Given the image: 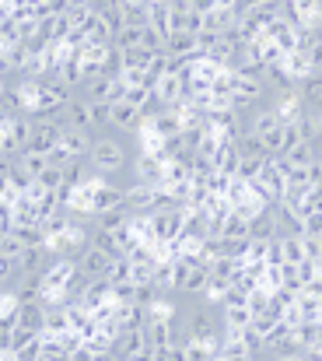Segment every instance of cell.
Here are the masks:
<instances>
[{
  "instance_id": "cell-4",
  "label": "cell",
  "mask_w": 322,
  "mask_h": 361,
  "mask_svg": "<svg viewBox=\"0 0 322 361\" xmlns=\"http://www.w3.org/2000/svg\"><path fill=\"white\" fill-rule=\"evenodd\" d=\"M133 172H137V179L147 183V186H161V183H165V161H161L158 154H151V151H137Z\"/></svg>"
},
{
  "instance_id": "cell-34",
  "label": "cell",
  "mask_w": 322,
  "mask_h": 361,
  "mask_svg": "<svg viewBox=\"0 0 322 361\" xmlns=\"http://www.w3.org/2000/svg\"><path fill=\"white\" fill-rule=\"evenodd\" d=\"M49 161H53L56 169H67V165H70V161H78V158H74V154H70L67 147H60V144H56V147L49 151Z\"/></svg>"
},
{
  "instance_id": "cell-16",
  "label": "cell",
  "mask_w": 322,
  "mask_h": 361,
  "mask_svg": "<svg viewBox=\"0 0 322 361\" xmlns=\"http://www.w3.org/2000/svg\"><path fill=\"white\" fill-rule=\"evenodd\" d=\"M284 67H287V74L295 78V81H302V78H309V74H316L312 71V60H309V49H291V53H284V60H280Z\"/></svg>"
},
{
  "instance_id": "cell-40",
  "label": "cell",
  "mask_w": 322,
  "mask_h": 361,
  "mask_svg": "<svg viewBox=\"0 0 322 361\" xmlns=\"http://www.w3.org/2000/svg\"><path fill=\"white\" fill-rule=\"evenodd\" d=\"M193 7L207 14V11H214V7H217V0H193Z\"/></svg>"
},
{
  "instance_id": "cell-42",
  "label": "cell",
  "mask_w": 322,
  "mask_h": 361,
  "mask_svg": "<svg viewBox=\"0 0 322 361\" xmlns=\"http://www.w3.org/2000/svg\"><path fill=\"white\" fill-rule=\"evenodd\" d=\"M147 4H168V0H147Z\"/></svg>"
},
{
  "instance_id": "cell-19",
  "label": "cell",
  "mask_w": 322,
  "mask_h": 361,
  "mask_svg": "<svg viewBox=\"0 0 322 361\" xmlns=\"http://www.w3.org/2000/svg\"><path fill=\"white\" fill-rule=\"evenodd\" d=\"M221 316H224V326L228 330H242V326H249L256 319L249 305H221Z\"/></svg>"
},
{
  "instance_id": "cell-21",
  "label": "cell",
  "mask_w": 322,
  "mask_h": 361,
  "mask_svg": "<svg viewBox=\"0 0 322 361\" xmlns=\"http://www.w3.org/2000/svg\"><path fill=\"white\" fill-rule=\"evenodd\" d=\"M235 21H238V11H231V7H214V11H207V28H214V32H228V28H235Z\"/></svg>"
},
{
  "instance_id": "cell-6",
  "label": "cell",
  "mask_w": 322,
  "mask_h": 361,
  "mask_svg": "<svg viewBox=\"0 0 322 361\" xmlns=\"http://www.w3.org/2000/svg\"><path fill=\"white\" fill-rule=\"evenodd\" d=\"M277 211V225H280V235H305V211L302 207H291L284 200L273 204Z\"/></svg>"
},
{
  "instance_id": "cell-20",
  "label": "cell",
  "mask_w": 322,
  "mask_h": 361,
  "mask_svg": "<svg viewBox=\"0 0 322 361\" xmlns=\"http://www.w3.org/2000/svg\"><path fill=\"white\" fill-rule=\"evenodd\" d=\"M39 361H67V348H63V337L60 334H42V351H39Z\"/></svg>"
},
{
  "instance_id": "cell-22",
  "label": "cell",
  "mask_w": 322,
  "mask_h": 361,
  "mask_svg": "<svg viewBox=\"0 0 322 361\" xmlns=\"http://www.w3.org/2000/svg\"><path fill=\"white\" fill-rule=\"evenodd\" d=\"M18 161H21L32 176H39V172L49 169V154H42V151H35V147H25V151L18 154Z\"/></svg>"
},
{
  "instance_id": "cell-18",
  "label": "cell",
  "mask_w": 322,
  "mask_h": 361,
  "mask_svg": "<svg viewBox=\"0 0 322 361\" xmlns=\"http://www.w3.org/2000/svg\"><path fill=\"white\" fill-rule=\"evenodd\" d=\"M130 221H133V211H130L126 204L109 207V211H102V214L95 218V225H102V228H109V232H119V228H126Z\"/></svg>"
},
{
  "instance_id": "cell-41",
  "label": "cell",
  "mask_w": 322,
  "mask_h": 361,
  "mask_svg": "<svg viewBox=\"0 0 322 361\" xmlns=\"http://www.w3.org/2000/svg\"><path fill=\"white\" fill-rule=\"evenodd\" d=\"M312 120H316V130L322 133V109H316V113H312Z\"/></svg>"
},
{
  "instance_id": "cell-8",
  "label": "cell",
  "mask_w": 322,
  "mask_h": 361,
  "mask_svg": "<svg viewBox=\"0 0 322 361\" xmlns=\"http://www.w3.org/2000/svg\"><path fill=\"white\" fill-rule=\"evenodd\" d=\"M92 130H78V126H63V133H60V147H67L74 158H88V151H92Z\"/></svg>"
},
{
  "instance_id": "cell-33",
  "label": "cell",
  "mask_w": 322,
  "mask_h": 361,
  "mask_svg": "<svg viewBox=\"0 0 322 361\" xmlns=\"http://www.w3.org/2000/svg\"><path fill=\"white\" fill-rule=\"evenodd\" d=\"M39 351H42V334H35L21 351H14V358L18 361H39Z\"/></svg>"
},
{
  "instance_id": "cell-23",
  "label": "cell",
  "mask_w": 322,
  "mask_h": 361,
  "mask_svg": "<svg viewBox=\"0 0 322 361\" xmlns=\"http://www.w3.org/2000/svg\"><path fill=\"white\" fill-rule=\"evenodd\" d=\"M88 113H92V133L109 130V123H112V102H88Z\"/></svg>"
},
{
  "instance_id": "cell-17",
  "label": "cell",
  "mask_w": 322,
  "mask_h": 361,
  "mask_svg": "<svg viewBox=\"0 0 322 361\" xmlns=\"http://www.w3.org/2000/svg\"><path fill=\"white\" fill-rule=\"evenodd\" d=\"M277 245H280V256H284V263H302V259H309V245H305V235H277Z\"/></svg>"
},
{
  "instance_id": "cell-38",
  "label": "cell",
  "mask_w": 322,
  "mask_h": 361,
  "mask_svg": "<svg viewBox=\"0 0 322 361\" xmlns=\"http://www.w3.org/2000/svg\"><path fill=\"white\" fill-rule=\"evenodd\" d=\"M309 183H312V186H319L322 183V158H316V161L309 165Z\"/></svg>"
},
{
  "instance_id": "cell-7",
  "label": "cell",
  "mask_w": 322,
  "mask_h": 361,
  "mask_svg": "<svg viewBox=\"0 0 322 361\" xmlns=\"http://www.w3.org/2000/svg\"><path fill=\"white\" fill-rule=\"evenodd\" d=\"M211 284V263L207 259H193V267H190V274H186V284H182V298H197V295H204V288Z\"/></svg>"
},
{
  "instance_id": "cell-12",
  "label": "cell",
  "mask_w": 322,
  "mask_h": 361,
  "mask_svg": "<svg viewBox=\"0 0 322 361\" xmlns=\"http://www.w3.org/2000/svg\"><path fill=\"white\" fill-rule=\"evenodd\" d=\"M74 221H78V218H74V211H70L67 204H60L56 211H49V214L42 218V228H46V235H49V242H53V239H60Z\"/></svg>"
},
{
  "instance_id": "cell-2",
  "label": "cell",
  "mask_w": 322,
  "mask_h": 361,
  "mask_svg": "<svg viewBox=\"0 0 322 361\" xmlns=\"http://www.w3.org/2000/svg\"><path fill=\"white\" fill-rule=\"evenodd\" d=\"M144 116H140V106H133V102H126V99H119V102H112V130H119V133H140L144 130Z\"/></svg>"
},
{
  "instance_id": "cell-32",
  "label": "cell",
  "mask_w": 322,
  "mask_h": 361,
  "mask_svg": "<svg viewBox=\"0 0 322 361\" xmlns=\"http://www.w3.org/2000/svg\"><path fill=\"white\" fill-rule=\"evenodd\" d=\"M88 39H92V42H112V28H109V21L102 18V14H99L95 25L88 28Z\"/></svg>"
},
{
  "instance_id": "cell-13",
  "label": "cell",
  "mask_w": 322,
  "mask_h": 361,
  "mask_svg": "<svg viewBox=\"0 0 322 361\" xmlns=\"http://www.w3.org/2000/svg\"><path fill=\"white\" fill-rule=\"evenodd\" d=\"M263 78H266V88H270V95H280V92H291V88H298V81L287 74V67H284V63H266V67H263Z\"/></svg>"
},
{
  "instance_id": "cell-35",
  "label": "cell",
  "mask_w": 322,
  "mask_h": 361,
  "mask_svg": "<svg viewBox=\"0 0 322 361\" xmlns=\"http://www.w3.org/2000/svg\"><path fill=\"white\" fill-rule=\"evenodd\" d=\"M102 18L109 21V28H112V35L126 25V18H123V7H109V11H102Z\"/></svg>"
},
{
  "instance_id": "cell-1",
  "label": "cell",
  "mask_w": 322,
  "mask_h": 361,
  "mask_svg": "<svg viewBox=\"0 0 322 361\" xmlns=\"http://www.w3.org/2000/svg\"><path fill=\"white\" fill-rule=\"evenodd\" d=\"M147 351H151V341H147V323H144V326H137V330H119L116 341H112L109 358L137 361V358H147Z\"/></svg>"
},
{
  "instance_id": "cell-11",
  "label": "cell",
  "mask_w": 322,
  "mask_h": 361,
  "mask_svg": "<svg viewBox=\"0 0 322 361\" xmlns=\"http://www.w3.org/2000/svg\"><path fill=\"white\" fill-rule=\"evenodd\" d=\"M165 53H168V56H193V53H200V49H197V35H193L190 28H175V32H168V39H165Z\"/></svg>"
},
{
  "instance_id": "cell-15",
  "label": "cell",
  "mask_w": 322,
  "mask_h": 361,
  "mask_svg": "<svg viewBox=\"0 0 322 361\" xmlns=\"http://www.w3.org/2000/svg\"><path fill=\"white\" fill-rule=\"evenodd\" d=\"M109 298H112V281H109V277H88L81 302H85L88 309H95V305H102Z\"/></svg>"
},
{
  "instance_id": "cell-5",
  "label": "cell",
  "mask_w": 322,
  "mask_h": 361,
  "mask_svg": "<svg viewBox=\"0 0 322 361\" xmlns=\"http://www.w3.org/2000/svg\"><path fill=\"white\" fill-rule=\"evenodd\" d=\"M109 263H112V252H106L102 245H95V242H88L85 245V252L78 256V267L88 274V277H106Z\"/></svg>"
},
{
  "instance_id": "cell-36",
  "label": "cell",
  "mask_w": 322,
  "mask_h": 361,
  "mask_svg": "<svg viewBox=\"0 0 322 361\" xmlns=\"http://www.w3.org/2000/svg\"><path fill=\"white\" fill-rule=\"evenodd\" d=\"M305 235H322V211H309L305 214Z\"/></svg>"
},
{
  "instance_id": "cell-24",
  "label": "cell",
  "mask_w": 322,
  "mask_h": 361,
  "mask_svg": "<svg viewBox=\"0 0 322 361\" xmlns=\"http://www.w3.org/2000/svg\"><path fill=\"white\" fill-rule=\"evenodd\" d=\"M123 18L126 25H147V0H123Z\"/></svg>"
},
{
  "instance_id": "cell-10",
  "label": "cell",
  "mask_w": 322,
  "mask_h": 361,
  "mask_svg": "<svg viewBox=\"0 0 322 361\" xmlns=\"http://www.w3.org/2000/svg\"><path fill=\"white\" fill-rule=\"evenodd\" d=\"M63 126H78V130H92V113H88V99L85 95H74L67 102V109L60 113Z\"/></svg>"
},
{
  "instance_id": "cell-29",
  "label": "cell",
  "mask_w": 322,
  "mask_h": 361,
  "mask_svg": "<svg viewBox=\"0 0 322 361\" xmlns=\"http://www.w3.org/2000/svg\"><path fill=\"white\" fill-rule=\"evenodd\" d=\"M112 298H116V305L137 302V281H119V284H112Z\"/></svg>"
},
{
  "instance_id": "cell-31",
  "label": "cell",
  "mask_w": 322,
  "mask_h": 361,
  "mask_svg": "<svg viewBox=\"0 0 322 361\" xmlns=\"http://www.w3.org/2000/svg\"><path fill=\"white\" fill-rule=\"evenodd\" d=\"M35 179H39L46 190H60V186H63V169H56V165L49 161V169H46V172H39Z\"/></svg>"
},
{
  "instance_id": "cell-39",
  "label": "cell",
  "mask_w": 322,
  "mask_h": 361,
  "mask_svg": "<svg viewBox=\"0 0 322 361\" xmlns=\"http://www.w3.org/2000/svg\"><path fill=\"white\" fill-rule=\"evenodd\" d=\"M119 4H123V0H92V7H95L99 14H102V11H109V7H119Z\"/></svg>"
},
{
  "instance_id": "cell-37",
  "label": "cell",
  "mask_w": 322,
  "mask_h": 361,
  "mask_svg": "<svg viewBox=\"0 0 322 361\" xmlns=\"http://www.w3.org/2000/svg\"><path fill=\"white\" fill-rule=\"evenodd\" d=\"M309 60H312V71H319L322 74V35L319 39H312V46H309Z\"/></svg>"
},
{
  "instance_id": "cell-30",
  "label": "cell",
  "mask_w": 322,
  "mask_h": 361,
  "mask_svg": "<svg viewBox=\"0 0 322 361\" xmlns=\"http://www.w3.org/2000/svg\"><path fill=\"white\" fill-rule=\"evenodd\" d=\"M249 309H252V316H259V312H266V309H270V291L256 284V288L249 291Z\"/></svg>"
},
{
  "instance_id": "cell-25",
  "label": "cell",
  "mask_w": 322,
  "mask_h": 361,
  "mask_svg": "<svg viewBox=\"0 0 322 361\" xmlns=\"http://www.w3.org/2000/svg\"><path fill=\"white\" fill-rule=\"evenodd\" d=\"M140 28H144V25H123V28L112 35V46H119V49H133V46H140Z\"/></svg>"
},
{
  "instance_id": "cell-28",
  "label": "cell",
  "mask_w": 322,
  "mask_h": 361,
  "mask_svg": "<svg viewBox=\"0 0 322 361\" xmlns=\"http://www.w3.org/2000/svg\"><path fill=\"white\" fill-rule=\"evenodd\" d=\"M18 274H21V270H18V259H14V256H7V252H0V291H4Z\"/></svg>"
},
{
  "instance_id": "cell-14",
  "label": "cell",
  "mask_w": 322,
  "mask_h": 361,
  "mask_svg": "<svg viewBox=\"0 0 322 361\" xmlns=\"http://www.w3.org/2000/svg\"><path fill=\"white\" fill-rule=\"evenodd\" d=\"M11 214H14V228H18V225H39V221H42L39 204H35L28 193H21V197L11 204Z\"/></svg>"
},
{
  "instance_id": "cell-26",
  "label": "cell",
  "mask_w": 322,
  "mask_h": 361,
  "mask_svg": "<svg viewBox=\"0 0 322 361\" xmlns=\"http://www.w3.org/2000/svg\"><path fill=\"white\" fill-rule=\"evenodd\" d=\"M140 46H144V49H154V53L165 49V32H158L154 25H144V28H140Z\"/></svg>"
},
{
  "instance_id": "cell-3",
  "label": "cell",
  "mask_w": 322,
  "mask_h": 361,
  "mask_svg": "<svg viewBox=\"0 0 322 361\" xmlns=\"http://www.w3.org/2000/svg\"><path fill=\"white\" fill-rule=\"evenodd\" d=\"M46 323H49V305L42 298L18 302V326H28L35 334H46Z\"/></svg>"
},
{
  "instance_id": "cell-9",
  "label": "cell",
  "mask_w": 322,
  "mask_h": 361,
  "mask_svg": "<svg viewBox=\"0 0 322 361\" xmlns=\"http://www.w3.org/2000/svg\"><path fill=\"white\" fill-rule=\"evenodd\" d=\"M147 126L158 133V137H175V133H182V126H186V116L175 109V106H168L165 113H158L154 120H147Z\"/></svg>"
},
{
  "instance_id": "cell-27",
  "label": "cell",
  "mask_w": 322,
  "mask_h": 361,
  "mask_svg": "<svg viewBox=\"0 0 322 361\" xmlns=\"http://www.w3.org/2000/svg\"><path fill=\"white\" fill-rule=\"evenodd\" d=\"M154 284H158L161 291L175 295V291H172V259H158V267H154Z\"/></svg>"
}]
</instances>
